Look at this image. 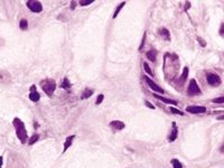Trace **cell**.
<instances>
[{
	"instance_id": "4316f807",
	"label": "cell",
	"mask_w": 224,
	"mask_h": 168,
	"mask_svg": "<svg viewBox=\"0 0 224 168\" xmlns=\"http://www.w3.org/2000/svg\"><path fill=\"white\" fill-rule=\"evenodd\" d=\"M92 2H93L92 0H91V1H84V0H81V1L79 2V4H80L81 6H88V4H92Z\"/></svg>"
},
{
	"instance_id": "ac0fdd59",
	"label": "cell",
	"mask_w": 224,
	"mask_h": 168,
	"mask_svg": "<svg viewBox=\"0 0 224 168\" xmlns=\"http://www.w3.org/2000/svg\"><path fill=\"white\" fill-rule=\"evenodd\" d=\"M144 68H145V71H146V73H147V74H149L150 76H154V73H152L151 68L149 67L148 63H146V62H145V63H144Z\"/></svg>"
},
{
	"instance_id": "9a60e30c",
	"label": "cell",
	"mask_w": 224,
	"mask_h": 168,
	"mask_svg": "<svg viewBox=\"0 0 224 168\" xmlns=\"http://www.w3.org/2000/svg\"><path fill=\"white\" fill-rule=\"evenodd\" d=\"M93 94V90H90V88H85L84 90V93L82 94V99H88L90 98L91 95Z\"/></svg>"
},
{
	"instance_id": "ba28073f",
	"label": "cell",
	"mask_w": 224,
	"mask_h": 168,
	"mask_svg": "<svg viewBox=\"0 0 224 168\" xmlns=\"http://www.w3.org/2000/svg\"><path fill=\"white\" fill-rule=\"evenodd\" d=\"M29 99L31 101H34V102H37V101H39V99H40V95H39V93L36 91V86H35V85H33V86L30 88Z\"/></svg>"
},
{
	"instance_id": "8992f818",
	"label": "cell",
	"mask_w": 224,
	"mask_h": 168,
	"mask_svg": "<svg viewBox=\"0 0 224 168\" xmlns=\"http://www.w3.org/2000/svg\"><path fill=\"white\" fill-rule=\"evenodd\" d=\"M186 111L190 112V113L199 114V113H204V112H206V108L201 106V105H190V106L186 108Z\"/></svg>"
},
{
	"instance_id": "e0dca14e",
	"label": "cell",
	"mask_w": 224,
	"mask_h": 168,
	"mask_svg": "<svg viewBox=\"0 0 224 168\" xmlns=\"http://www.w3.org/2000/svg\"><path fill=\"white\" fill-rule=\"evenodd\" d=\"M19 26H20V29L26 30L27 27H28V21L26 20V19H21V20L19 21Z\"/></svg>"
},
{
	"instance_id": "7c38bea8",
	"label": "cell",
	"mask_w": 224,
	"mask_h": 168,
	"mask_svg": "<svg viewBox=\"0 0 224 168\" xmlns=\"http://www.w3.org/2000/svg\"><path fill=\"white\" fill-rule=\"evenodd\" d=\"M75 138V136H70V137H67L66 138V140H65V142H64V148H63V152H65V151L67 150L68 148H70V146L72 145L73 142V139Z\"/></svg>"
},
{
	"instance_id": "f546056e",
	"label": "cell",
	"mask_w": 224,
	"mask_h": 168,
	"mask_svg": "<svg viewBox=\"0 0 224 168\" xmlns=\"http://www.w3.org/2000/svg\"><path fill=\"white\" fill-rule=\"evenodd\" d=\"M197 39H199V42H201V45H202V46H205V44H206V43H205V42H204V40H203V39H201V38H197Z\"/></svg>"
},
{
	"instance_id": "7402d4cb",
	"label": "cell",
	"mask_w": 224,
	"mask_h": 168,
	"mask_svg": "<svg viewBox=\"0 0 224 168\" xmlns=\"http://www.w3.org/2000/svg\"><path fill=\"white\" fill-rule=\"evenodd\" d=\"M172 164H173V167L174 168H183L182 164L178 161L177 159H173L172 160Z\"/></svg>"
},
{
	"instance_id": "5b68a950",
	"label": "cell",
	"mask_w": 224,
	"mask_h": 168,
	"mask_svg": "<svg viewBox=\"0 0 224 168\" xmlns=\"http://www.w3.org/2000/svg\"><path fill=\"white\" fill-rule=\"evenodd\" d=\"M187 93H188L190 95H196V94H199V93H201V90H199V85H197V83H196L195 80H190Z\"/></svg>"
},
{
	"instance_id": "f1b7e54d",
	"label": "cell",
	"mask_w": 224,
	"mask_h": 168,
	"mask_svg": "<svg viewBox=\"0 0 224 168\" xmlns=\"http://www.w3.org/2000/svg\"><path fill=\"white\" fill-rule=\"evenodd\" d=\"M146 105L148 106L149 109H155V106H154V105H152L151 103H150V102H148V101H146Z\"/></svg>"
},
{
	"instance_id": "4fadbf2b",
	"label": "cell",
	"mask_w": 224,
	"mask_h": 168,
	"mask_svg": "<svg viewBox=\"0 0 224 168\" xmlns=\"http://www.w3.org/2000/svg\"><path fill=\"white\" fill-rule=\"evenodd\" d=\"M177 134H178L177 127H176L175 123H173V131H172V136L169 137V141H174L175 139L177 138Z\"/></svg>"
},
{
	"instance_id": "d6986e66",
	"label": "cell",
	"mask_w": 224,
	"mask_h": 168,
	"mask_svg": "<svg viewBox=\"0 0 224 168\" xmlns=\"http://www.w3.org/2000/svg\"><path fill=\"white\" fill-rule=\"evenodd\" d=\"M159 33L164 36V37L166 38V39H170V36H169V32L167 29H165V28H161L160 30H159Z\"/></svg>"
},
{
	"instance_id": "1f68e13d",
	"label": "cell",
	"mask_w": 224,
	"mask_h": 168,
	"mask_svg": "<svg viewBox=\"0 0 224 168\" xmlns=\"http://www.w3.org/2000/svg\"><path fill=\"white\" fill-rule=\"evenodd\" d=\"M2 166V157H0V168Z\"/></svg>"
},
{
	"instance_id": "2e32d148",
	"label": "cell",
	"mask_w": 224,
	"mask_h": 168,
	"mask_svg": "<svg viewBox=\"0 0 224 168\" xmlns=\"http://www.w3.org/2000/svg\"><path fill=\"white\" fill-rule=\"evenodd\" d=\"M61 86L63 88H66V90H68V88H71V83H70V81H68V79H64L63 81H62V84H61Z\"/></svg>"
},
{
	"instance_id": "8fae6325",
	"label": "cell",
	"mask_w": 224,
	"mask_h": 168,
	"mask_svg": "<svg viewBox=\"0 0 224 168\" xmlns=\"http://www.w3.org/2000/svg\"><path fill=\"white\" fill-rule=\"evenodd\" d=\"M110 124L115 130H122V129H124V127H126V124L122 121H112Z\"/></svg>"
},
{
	"instance_id": "9c48e42d",
	"label": "cell",
	"mask_w": 224,
	"mask_h": 168,
	"mask_svg": "<svg viewBox=\"0 0 224 168\" xmlns=\"http://www.w3.org/2000/svg\"><path fill=\"white\" fill-rule=\"evenodd\" d=\"M0 81L2 83H9L10 82V74L6 71H1L0 72Z\"/></svg>"
},
{
	"instance_id": "5bb4252c",
	"label": "cell",
	"mask_w": 224,
	"mask_h": 168,
	"mask_svg": "<svg viewBox=\"0 0 224 168\" xmlns=\"http://www.w3.org/2000/svg\"><path fill=\"white\" fill-rule=\"evenodd\" d=\"M147 57H148L149 61H151V62H155L157 58V52L156 50H149L148 53H147Z\"/></svg>"
},
{
	"instance_id": "603a6c76",
	"label": "cell",
	"mask_w": 224,
	"mask_h": 168,
	"mask_svg": "<svg viewBox=\"0 0 224 168\" xmlns=\"http://www.w3.org/2000/svg\"><path fill=\"white\" fill-rule=\"evenodd\" d=\"M170 112H173V113L175 114H179V116H184V112H182V111H179V110L175 109L174 106H170Z\"/></svg>"
},
{
	"instance_id": "277c9868",
	"label": "cell",
	"mask_w": 224,
	"mask_h": 168,
	"mask_svg": "<svg viewBox=\"0 0 224 168\" xmlns=\"http://www.w3.org/2000/svg\"><path fill=\"white\" fill-rule=\"evenodd\" d=\"M207 83L212 85V86H219L221 84V79L217 74H214V73H210L207 74Z\"/></svg>"
},
{
	"instance_id": "ffe728a7",
	"label": "cell",
	"mask_w": 224,
	"mask_h": 168,
	"mask_svg": "<svg viewBox=\"0 0 224 168\" xmlns=\"http://www.w3.org/2000/svg\"><path fill=\"white\" fill-rule=\"evenodd\" d=\"M38 139H39V136H38L37 134H35L34 136H33V137H31V138L29 139V141H28V143H29V145H34V143L36 142V141H37Z\"/></svg>"
},
{
	"instance_id": "83f0119b",
	"label": "cell",
	"mask_w": 224,
	"mask_h": 168,
	"mask_svg": "<svg viewBox=\"0 0 224 168\" xmlns=\"http://www.w3.org/2000/svg\"><path fill=\"white\" fill-rule=\"evenodd\" d=\"M145 42H146V35H144V37H142V42H141V45H140L139 50H141V48H142V47H144V45H145Z\"/></svg>"
},
{
	"instance_id": "3957f363",
	"label": "cell",
	"mask_w": 224,
	"mask_h": 168,
	"mask_svg": "<svg viewBox=\"0 0 224 168\" xmlns=\"http://www.w3.org/2000/svg\"><path fill=\"white\" fill-rule=\"evenodd\" d=\"M26 4L29 8L30 11H33V13H40L43 10L42 2L38 1V0H29V1H27Z\"/></svg>"
},
{
	"instance_id": "52a82bcc",
	"label": "cell",
	"mask_w": 224,
	"mask_h": 168,
	"mask_svg": "<svg viewBox=\"0 0 224 168\" xmlns=\"http://www.w3.org/2000/svg\"><path fill=\"white\" fill-rule=\"evenodd\" d=\"M145 80H146V82H147V84L149 85V88H151L152 91H155V92H158V93H164V90L159 86V85H157L154 81L151 80V79H149L148 76H145Z\"/></svg>"
},
{
	"instance_id": "cb8c5ba5",
	"label": "cell",
	"mask_w": 224,
	"mask_h": 168,
	"mask_svg": "<svg viewBox=\"0 0 224 168\" xmlns=\"http://www.w3.org/2000/svg\"><path fill=\"white\" fill-rule=\"evenodd\" d=\"M187 74H188V67H185V68H184V73H183V75H182V81H183V82L187 79Z\"/></svg>"
},
{
	"instance_id": "4dcf8cb0",
	"label": "cell",
	"mask_w": 224,
	"mask_h": 168,
	"mask_svg": "<svg viewBox=\"0 0 224 168\" xmlns=\"http://www.w3.org/2000/svg\"><path fill=\"white\" fill-rule=\"evenodd\" d=\"M75 4H76V2H75V1H73L72 4H71V8H72V9L75 8Z\"/></svg>"
},
{
	"instance_id": "30bf717a",
	"label": "cell",
	"mask_w": 224,
	"mask_h": 168,
	"mask_svg": "<svg viewBox=\"0 0 224 168\" xmlns=\"http://www.w3.org/2000/svg\"><path fill=\"white\" fill-rule=\"evenodd\" d=\"M154 98H156L158 100L163 101L165 103H168V104H173V105H176L177 104V101H174V100H170V99H167V98H164L161 95H158V94H154Z\"/></svg>"
},
{
	"instance_id": "484cf974",
	"label": "cell",
	"mask_w": 224,
	"mask_h": 168,
	"mask_svg": "<svg viewBox=\"0 0 224 168\" xmlns=\"http://www.w3.org/2000/svg\"><path fill=\"white\" fill-rule=\"evenodd\" d=\"M103 98H104V95H103V94H100V95L97 97V101H95V104H100L102 101H103Z\"/></svg>"
},
{
	"instance_id": "44dd1931",
	"label": "cell",
	"mask_w": 224,
	"mask_h": 168,
	"mask_svg": "<svg viewBox=\"0 0 224 168\" xmlns=\"http://www.w3.org/2000/svg\"><path fill=\"white\" fill-rule=\"evenodd\" d=\"M126 4V2H121V4H119L118 7H117V10H115V13H114V15H113V18H117V16H118V14L120 13V10L122 9V7Z\"/></svg>"
},
{
	"instance_id": "6da1fadb",
	"label": "cell",
	"mask_w": 224,
	"mask_h": 168,
	"mask_svg": "<svg viewBox=\"0 0 224 168\" xmlns=\"http://www.w3.org/2000/svg\"><path fill=\"white\" fill-rule=\"evenodd\" d=\"M13 127L16 129V134H17L18 139L20 140L21 143L27 142V130H26L25 123L21 121L20 119L15 118L13 119Z\"/></svg>"
},
{
	"instance_id": "d4e9b609",
	"label": "cell",
	"mask_w": 224,
	"mask_h": 168,
	"mask_svg": "<svg viewBox=\"0 0 224 168\" xmlns=\"http://www.w3.org/2000/svg\"><path fill=\"white\" fill-rule=\"evenodd\" d=\"M212 102H214V103H223L224 97H220V98H217V99H213Z\"/></svg>"
},
{
	"instance_id": "7a4b0ae2",
	"label": "cell",
	"mask_w": 224,
	"mask_h": 168,
	"mask_svg": "<svg viewBox=\"0 0 224 168\" xmlns=\"http://www.w3.org/2000/svg\"><path fill=\"white\" fill-rule=\"evenodd\" d=\"M40 86H42L43 91L46 93L48 97H52L56 88V83H55V81L48 79V80L42 81V82H40Z\"/></svg>"
}]
</instances>
